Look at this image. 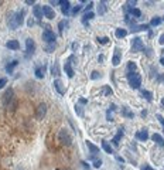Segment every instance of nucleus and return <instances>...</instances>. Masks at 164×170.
I'll return each mask as SVG.
<instances>
[{"mask_svg": "<svg viewBox=\"0 0 164 170\" xmlns=\"http://www.w3.org/2000/svg\"><path fill=\"white\" fill-rule=\"evenodd\" d=\"M58 141L61 142V145H64V146H71V145H72V137H71V135H69V132L67 129L59 130Z\"/></svg>", "mask_w": 164, "mask_h": 170, "instance_id": "f257e3e1", "label": "nucleus"}, {"mask_svg": "<svg viewBox=\"0 0 164 170\" xmlns=\"http://www.w3.org/2000/svg\"><path fill=\"white\" fill-rule=\"evenodd\" d=\"M129 78V85H130L133 89H139L140 85H142V77L137 72H133V74H128Z\"/></svg>", "mask_w": 164, "mask_h": 170, "instance_id": "f03ea898", "label": "nucleus"}, {"mask_svg": "<svg viewBox=\"0 0 164 170\" xmlns=\"http://www.w3.org/2000/svg\"><path fill=\"white\" fill-rule=\"evenodd\" d=\"M13 99H14V91H13V88H7L6 91H4V94H3V98H2L3 106L9 108V106H10V104L13 102Z\"/></svg>", "mask_w": 164, "mask_h": 170, "instance_id": "7ed1b4c3", "label": "nucleus"}, {"mask_svg": "<svg viewBox=\"0 0 164 170\" xmlns=\"http://www.w3.org/2000/svg\"><path fill=\"white\" fill-rule=\"evenodd\" d=\"M55 34L54 31H51L50 29H45V31L43 33V40L47 43V44H55Z\"/></svg>", "mask_w": 164, "mask_h": 170, "instance_id": "20e7f679", "label": "nucleus"}, {"mask_svg": "<svg viewBox=\"0 0 164 170\" xmlns=\"http://www.w3.org/2000/svg\"><path fill=\"white\" fill-rule=\"evenodd\" d=\"M143 47H144V44H143V41H142L140 37H135L133 40H132V52L142 51Z\"/></svg>", "mask_w": 164, "mask_h": 170, "instance_id": "39448f33", "label": "nucleus"}, {"mask_svg": "<svg viewBox=\"0 0 164 170\" xmlns=\"http://www.w3.org/2000/svg\"><path fill=\"white\" fill-rule=\"evenodd\" d=\"M36 51V43L33 38H27L26 40V57L29 58L30 56H33Z\"/></svg>", "mask_w": 164, "mask_h": 170, "instance_id": "423d86ee", "label": "nucleus"}, {"mask_svg": "<svg viewBox=\"0 0 164 170\" xmlns=\"http://www.w3.org/2000/svg\"><path fill=\"white\" fill-rule=\"evenodd\" d=\"M45 115H47V105L43 102V104H40L38 106H37V109H36V116H37V119H43Z\"/></svg>", "mask_w": 164, "mask_h": 170, "instance_id": "0eeeda50", "label": "nucleus"}, {"mask_svg": "<svg viewBox=\"0 0 164 170\" xmlns=\"http://www.w3.org/2000/svg\"><path fill=\"white\" fill-rule=\"evenodd\" d=\"M41 10H43V16L44 17H47L48 20H51L55 17V13L52 10L51 6H41Z\"/></svg>", "mask_w": 164, "mask_h": 170, "instance_id": "6e6552de", "label": "nucleus"}, {"mask_svg": "<svg viewBox=\"0 0 164 170\" xmlns=\"http://www.w3.org/2000/svg\"><path fill=\"white\" fill-rule=\"evenodd\" d=\"M54 88L57 89V92H58L59 95H64V94H65V87H64V84H62L61 79H55L54 81Z\"/></svg>", "mask_w": 164, "mask_h": 170, "instance_id": "1a4fd4ad", "label": "nucleus"}, {"mask_svg": "<svg viewBox=\"0 0 164 170\" xmlns=\"http://www.w3.org/2000/svg\"><path fill=\"white\" fill-rule=\"evenodd\" d=\"M7 24L11 30H16L18 27L17 23H16V20H14V13H9L7 14Z\"/></svg>", "mask_w": 164, "mask_h": 170, "instance_id": "9d476101", "label": "nucleus"}, {"mask_svg": "<svg viewBox=\"0 0 164 170\" xmlns=\"http://www.w3.org/2000/svg\"><path fill=\"white\" fill-rule=\"evenodd\" d=\"M24 14H26L24 10L14 13V20H16V23H17V26H21L23 23H24Z\"/></svg>", "mask_w": 164, "mask_h": 170, "instance_id": "9b49d317", "label": "nucleus"}, {"mask_svg": "<svg viewBox=\"0 0 164 170\" xmlns=\"http://www.w3.org/2000/svg\"><path fill=\"white\" fill-rule=\"evenodd\" d=\"M112 64L115 67H117L120 64V50L119 48H115V54H113V58H112Z\"/></svg>", "mask_w": 164, "mask_h": 170, "instance_id": "f8f14e48", "label": "nucleus"}, {"mask_svg": "<svg viewBox=\"0 0 164 170\" xmlns=\"http://www.w3.org/2000/svg\"><path fill=\"white\" fill-rule=\"evenodd\" d=\"M136 137H137L139 141H147L149 139V132H147L146 129H142V130H139L137 133H136Z\"/></svg>", "mask_w": 164, "mask_h": 170, "instance_id": "ddd939ff", "label": "nucleus"}, {"mask_svg": "<svg viewBox=\"0 0 164 170\" xmlns=\"http://www.w3.org/2000/svg\"><path fill=\"white\" fill-rule=\"evenodd\" d=\"M6 47H7L9 50H18V48H20V43H18L17 40H9L7 43H6Z\"/></svg>", "mask_w": 164, "mask_h": 170, "instance_id": "4468645a", "label": "nucleus"}, {"mask_svg": "<svg viewBox=\"0 0 164 170\" xmlns=\"http://www.w3.org/2000/svg\"><path fill=\"white\" fill-rule=\"evenodd\" d=\"M59 4H61V10H62V13L64 14H68L69 13V7H71V3H69L68 0L67 2H64V0H59Z\"/></svg>", "mask_w": 164, "mask_h": 170, "instance_id": "2eb2a0df", "label": "nucleus"}, {"mask_svg": "<svg viewBox=\"0 0 164 170\" xmlns=\"http://www.w3.org/2000/svg\"><path fill=\"white\" fill-rule=\"evenodd\" d=\"M122 136H123V128H119V129H117V135L112 139V142H113L115 146H119V142H120Z\"/></svg>", "mask_w": 164, "mask_h": 170, "instance_id": "dca6fc26", "label": "nucleus"}, {"mask_svg": "<svg viewBox=\"0 0 164 170\" xmlns=\"http://www.w3.org/2000/svg\"><path fill=\"white\" fill-rule=\"evenodd\" d=\"M146 30H149V24H142V26L132 24V33H136V31H146Z\"/></svg>", "mask_w": 164, "mask_h": 170, "instance_id": "f3484780", "label": "nucleus"}, {"mask_svg": "<svg viewBox=\"0 0 164 170\" xmlns=\"http://www.w3.org/2000/svg\"><path fill=\"white\" fill-rule=\"evenodd\" d=\"M33 11H34V16H36V19L41 20L44 17V16H43V10H41V6H38V4H36V6H34Z\"/></svg>", "mask_w": 164, "mask_h": 170, "instance_id": "a211bd4d", "label": "nucleus"}, {"mask_svg": "<svg viewBox=\"0 0 164 170\" xmlns=\"http://www.w3.org/2000/svg\"><path fill=\"white\" fill-rule=\"evenodd\" d=\"M151 139H153V141L156 142L157 145H158V146H161V148L164 146V139H163V136H161V135H158V133H154L153 136H151Z\"/></svg>", "mask_w": 164, "mask_h": 170, "instance_id": "6ab92c4d", "label": "nucleus"}, {"mask_svg": "<svg viewBox=\"0 0 164 170\" xmlns=\"http://www.w3.org/2000/svg\"><path fill=\"white\" fill-rule=\"evenodd\" d=\"M86 146H88V149H89V150H91L92 156H95L96 153H99V148H98V146H95V145L92 143V142L86 141Z\"/></svg>", "mask_w": 164, "mask_h": 170, "instance_id": "aec40b11", "label": "nucleus"}, {"mask_svg": "<svg viewBox=\"0 0 164 170\" xmlns=\"http://www.w3.org/2000/svg\"><path fill=\"white\" fill-rule=\"evenodd\" d=\"M64 68H65V72H67V75H68L69 78H72L75 72H74V70H72V67H71V63H69V61H67V63H65V65H64Z\"/></svg>", "mask_w": 164, "mask_h": 170, "instance_id": "412c9836", "label": "nucleus"}, {"mask_svg": "<svg viewBox=\"0 0 164 170\" xmlns=\"http://www.w3.org/2000/svg\"><path fill=\"white\" fill-rule=\"evenodd\" d=\"M116 111V105H110L109 106V109H108V112H106V119L109 121V122H112L113 121V116H112V112H115Z\"/></svg>", "mask_w": 164, "mask_h": 170, "instance_id": "4be33fe9", "label": "nucleus"}, {"mask_svg": "<svg viewBox=\"0 0 164 170\" xmlns=\"http://www.w3.org/2000/svg\"><path fill=\"white\" fill-rule=\"evenodd\" d=\"M122 115H123L124 118H133V116H135L133 112H132L128 106H122Z\"/></svg>", "mask_w": 164, "mask_h": 170, "instance_id": "5701e85b", "label": "nucleus"}, {"mask_svg": "<svg viewBox=\"0 0 164 170\" xmlns=\"http://www.w3.org/2000/svg\"><path fill=\"white\" fill-rule=\"evenodd\" d=\"M106 10H108L106 2H99V6H98V13H99V14H105Z\"/></svg>", "mask_w": 164, "mask_h": 170, "instance_id": "b1692460", "label": "nucleus"}, {"mask_svg": "<svg viewBox=\"0 0 164 170\" xmlns=\"http://www.w3.org/2000/svg\"><path fill=\"white\" fill-rule=\"evenodd\" d=\"M142 95H143V98L146 101H149V102L153 101V94L150 92V91H142Z\"/></svg>", "mask_w": 164, "mask_h": 170, "instance_id": "393cba45", "label": "nucleus"}, {"mask_svg": "<svg viewBox=\"0 0 164 170\" xmlns=\"http://www.w3.org/2000/svg\"><path fill=\"white\" fill-rule=\"evenodd\" d=\"M17 64H18V61H11L10 64H9L7 67H6V71H7L9 74H11V72H13V70H14V67H17Z\"/></svg>", "mask_w": 164, "mask_h": 170, "instance_id": "a878e982", "label": "nucleus"}, {"mask_svg": "<svg viewBox=\"0 0 164 170\" xmlns=\"http://www.w3.org/2000/svg\"><path fill=\"white\" fill-rule=\"evenodd\" d=\"M93 13H92V11H89V13H85V16L84 17H82V23H84V24H86V21H89V20H92L93 19Z\"/></svg>", "mask_w": 164, "mask_h": 170, "instance_id": "bb28decb", "label": "nucleus"}, {"mask_svg": "<svg viewBox=\"0 0 164 170\" xmlns=\"http://www.w3.org/2000/svg\"><path fill=\"white\" fill-rule=\"evenodd\" d=\"M116 37L117 38H123L124 36H126V34H128V31H126V30L124 29H116Z\"/></svg>", "mask_w": 164, "mask_h": 170, "instance_id": "cd10ccee", "label": "nucleus"}, {"mask_svg": "<svg viewBox=\"0 0 164 170\" xmlns=\"http://www.w3.org/2000/svg\"><path fill=\"white\" fill-rule=\"evenodd\" d=\"M102 148H103V150L106 152V153H113V149H112V146H110L108 142H105L103 141L102 142Z\"/></svg>", "mask_w": 164, "mask_h": 170, "instance_id": "c85d7f7f", "label": "nucleus"}, {"mask_svg": "<svg viewBox=\"0 0 164 170\" xmlns=\"http://www.w3.org/2000/svg\"><path fill=\"white\" fill-rule=\"evenodd\" d=\"M136 68H137V65H136L135 63H129L128 64V71H129V74H133V72H136Z\"/></svg>", "mask_w": 164, "mask_h": 170, "instance_id": "c756f323", "label": "nucleus"}, {"mask_svg": "<svg viewBox=\"0 0 164 170\" xmlns=\"http://www.w3.org/2000/svg\"><path fill=\"white\" fill-rule=\"evenodd\" d=\"M36 77L37 78H44V67H37L36 68Z\"/></svg>", "mask_w": 164, "mask_h": 170, "instance_id": "7c9ffc66", "label": "nucleus"}, {"mask_svg": "<svg viewBox=\"0 0 164 170\" xmlns=\"http://www.w3.org/2000/svg\"><path fill=\"white\" fill-rule=\"evenodd\" d=\"M160 23H161L160 17H153V19H151V21H150V24H151V26H158Z\"/></svg>", "mask_w": 164, "mask_h": 170, "instance_id": "2f4dec72", "label": "nucleus"}, {"mask_svg": "<svg viewBox=\"0 0 164 170\" xmlns=\"http://www.w3.org/2000/svg\"><path fill=\"white\" fill-rule=\"evenodd\" d=\"M130 13H132V16H135V17H140V16H142V11L139 10V9H132Z\"/></svg>", "mask_w": 164, "mask_h": 170, "instance_id": "473e14b6", "label": "nucleus"}, {"mask_svg": "<svg viewBox=\"0 0 164 170\" xmlns=\"http://www.w3.org/2000/svg\"><path fill=\"white\" fill-rule=\"evenodd\" d=\"M51 72H52V75H59V71H58V65H57V63H54V65H52V68H51Z\"/></svg>", "mask_w": 164, "mask_h": 170, "instance_id": "72a5a7b5", "label": "nucleus"}, {"mask_svg": "<svg viewBox=\"0 0 164 170\" xmlns=\"http://www.w3.org/2000/svg\"><path fill=\"white\" fill-rule=\"evenodd\" d=\"M96 41H98L99 44H106V43L109 41V38H108V37H98V38H96Z\"/></svg>", "mask_w": 164, "mask_h": 170, "instance_id": "f704fd0d", "label": "nucleus"}, {"mask_svg": "<svg viewBox=\"0 0 164 170\" xmlns=\"http://www.w3.org/2000/svg\"><path fill=\"white\" fill-rule=\"evenodd\" d=\"M55 48V44H47V47H45V51L47 52H52Z\"/></svg>", "mask_w": 164, "mask_h": 170, "instance_id": "c9c22d12", "label": "nucleus"}, {"mask_svg": "<svg viewBox=\"0 0 164 170\" xmlns=\"http://www.w3.org/2000/svg\"><path fill=\"white\" fill-rule=\"evenodd\" d=\"M67 26V21L65 20H62V21H59V24H58V29H59V33H62V30H64V27Z\"/></svg>", "mask_w": 164, "mask_h": 170, "instance_id": "e433bc0d", "label": "nucleus"}, {"mask_svg": "<svg viewBox=\"0 0 164 170\" xmlns=\"http://www.w3.org/2000/svg\"><path fill=\"white\" fill-rule=\"evenodd\" d=\"M75 112H77L79 116H82V115H84V111H82V108H81L79 105H75Z\"/></svg>", "mask_w": 164, "mask_h": 170, "instance_id": "4c0bfd02", "label": "nucleus"}, {"mask_svg": "<svg viewBox=\"0 0 164 170\" xmlns=\"http://www.w3.org/2000/svg\"><path fill=\"white\" fill-rule=\"evenodd\" d=\"M93 166L101 167V166H102V160H101V159H93Z\"/></svg>", "mask_w": 164, "mask_h": 170, "instance_id": "58836bf2", "label": "nucleus"}, {"mask_svg": "<svg viewBox=\"0 0 164 170\" xmlns=\"http://www.w3.org/2000/svg\"><path fill=\"white\" fill-rule=\"evenodd\" d=\"M91 78H92V79H98V78H101V74H99L98 71H93L92 75H91Z\"/></svg>", "mask_w": 164, "mask_h": 170, "instance_id": "ea45409f", "label": "nucleus"}, {"mask_svg": "<svg viewBox=\"0 0 164 170\" xmlns=\"http://www.w3.org/2000/svg\"><path fill=\"white\" fill-rule=\"evenodd\" d=\"M103 91H105V95H112V94H113L112 88H109V87H105V89H103Z\"/></svg>", "mask_w": 164, "mask_h": 170, "instance_id": "a19ab883", "label": "nucleus"}, {"mask_svg": "<svg viewBox=\"0 0 164 170\" xmlns=\"http://www.w3.org/2000/svg\"><path fill=\"white\" fill-rule=\"evenodd\" d=\"M156 118L158 119V122H160L161 125H163V128H164V118H163V116H161L160 114H157V115H156Z\"/></svg>", "mask_w": 164, "mask_h": 170, "instance_id": "79ce46f5", "label": "nucleus"}, {"mask_svg": "<svg viewBox=\"0 0 164 170\" xmlns=\"http://www.w3.org/2000/svg\"><path fill=\"white\" fill-rule=\"evenodd\" d=\"M81 6H75V7H72V14H77V13H79L81 11Z\"/></svg>", "mask_w": 164, "mask_h": 170, "instance_id": "37998d69", "label": "nucleus"}, {"mask_svg": "<svg viewBox=\"0 0 164 170\" xmlns=\"http://www.w3.org/2000/svg\"><path fill=\"white\" fill-rule=\"evenodd\" d=\"M6 84H7V79L6 78H0V88H3Z\"/></svg>", "mask_w": 164, "mask_h": 170, "instance_id": "c03bdc74", "label": "nucleus"}, {"mask_svg": "<svg viewBox=\"0 0 164 170\" xmlns=\"http://www.w3.org/2000/svg\"><path fill=\"white\" fill-rule=\"evenodd\" d=\"M126 4H128L129 7H130V10H132V9H133V6H135V4H136V0H129V2H128V3H126Z\"/></svg>", "mask_w": 164, "mask_h": 170, "instance_id": "a18cd8bd", "label": "nucleus"}, {"mask_svg": "<svg viewBox=\"0 0 164 170\" xmlns=\"http://www.w3.org/2000/svg\"><path fill=\"white\" fill-rule=\"evenodd\" d=\"M92 7H93V3H92V2H89V3H88V6H86V9H85V10H86V13H89Z\"/></svg>", "mask_w": 164, "mask_h": 170, "instance_id": "49530a36", "label": "nucleus"}, {"mask_svg": "<svg viewBox=\"0 0 164 170\" xmlns=\"http://www.w3.org/2000/svg\"><path fill=\"white\" fill-rule=\"evenodd\" d=\"M142 170H154V169H153V167H150L149 164H143V166H142Z\"/></svg>", "mask_w": 164, "mask_h": 170, "instance_id": "de8ad7c7", "label": "nucleus"}, {"mask_svg": "<svg viewBox=\"0 0 164 170\" xmlns=\"http://www.w3.org/2000/svg\"><path fill=\"white\" fill-rule=\"evenodd\" d=\"M81 164L84 166V169H85V170H89V164H88L86 162H82V163H81Z\"/></svg>", "mask_w": 164, "mask_h": 170, "instance_id": "09e8293b", "label": "nucleus"}, {"mask_svg": "<svg viewBox=\"0 0 164 170\" xmlns=\"http://www.w3.org/2000/svg\"><path fill=\"white\" fill-rule=\"evenodd\" d=\"M158 43H160V44H164V34H161V36H160V38H158Z\"/></svg>", "mask_w": 164, "mask_h": 170, "instance_id": "8fccbe9b", "label": "nucleus"}, {"mask_svg": "<svg viewBox=\"0 0 164 170\" xmlns=\"http://www.w3.org/2000/svg\"><path fill=\"white\" fill-rule=\"evenodd\" d=\"M88 99H85V98H79V104H86Z\"/></svg>", "mask_w": 164, "mask_h": 170, "instance_id": "3c124183", "label": "nucleus"}, {"mask_svg": "<svg viewBox=\"0 0 164 170\" xmlns=\"http://www.w3.org/2000/svg\"><path fill=\"white\" fill-rule=\"evenodd\" d=\"M34 26V20L33 19H30L29 20V27H33Z\"/></svg>", "mask_w": 164, "mask_h": 170, "instance_id": "603ef678", "label": "nucleus"}, {"mask_svg": "<svg viewBox=\"0 0 164 170\" xmlns=\"http://www.w3.org/2000/svg\"><path fill=\"white\" fill-rule=\"evenodd\" d=\"M26 4H34V0H26Z\"/></svg>", "mask_w": 164, "mask_h": 170, "instance_id": "864d4df0", "label": "nucleus"}, {"mask_svg": "<svg viewBox=\"0 0 164 170\" xmlns=\"http://www.w3.org/2000/svg\"><path fill=\"white\" fill-rule=\"evenodd\" d=\"M163 79H164L163 75H158V77H157V81H163Z\"/></svg>", "mask_w": 164, "mask_h": 170, "instance_id": "5fc2aeb1", "label": "nucleus"}, {"mask_svg": "<svg viewBox=\"0 0 164 170\" xmlns=\"http://www.w3.org/2000/svg\"><path fill=\"white\" fill-rule=\"evenodd\" d=\"M160 64H161V65H164V57H161V58H160Z\"/></svg>", "mask_w": 164, "mask_h": 170, "instance_id": "6e6d98bb", "label": "nucleus"}, {"mask_svg": "<svg viewBox=\"0 0 164 170\" xmlns=\"http://www.w3.org/2000/svg\"><path fill=\"white\" fill-rule=\"evenodd\" d=\"M146 115H147V111H143V112H142V116H143V118H144Z\"/></svg>", "mask_w": 164, "mask_h": 170, "instance_id": "4d7b16f0", "label": "nucleus"}, {"mask_svg": "<svg viewBox=\"0 0 164 170\" xmlns=\"http://www.w3.org/2000/svg\"><path fill=\"white\" fill-rule=\"evenodd\" d=\"M161 105H163V106H164V98H163V99H161Z\"/></svg>", "mask_w": 164, "mask_h": 170, "instance_id": "13d9d810", "label": "nucleus"}, {"mask_svg": "<svg viewBox=\"0 0 164 170\" xmlns=\"http://www.w3.org/2000/svg\"><path fill=\"white\" fill-rule=\"evenodd\" d=\"M2 4H3V2H2V0H0V6H2Z\"/></svg>", "mask_w": 164, "mask_h": 170, "instance_id": "bf43d9fd", "label": "nucleus"}, {"mask_svg": "<svg viewBox=\"0 0 164 170\" xmlns=\"http://www.w3.org/2000/svg\"><path fill=\"white\" fill-rule=\"evenodd\" d=\"M163 20H164V19H163Z\"/></svg>", "mask_w": 164, "mask_h": 170, "instance_id": "052dcab7", "label": "nucleus"}]
</instances>
